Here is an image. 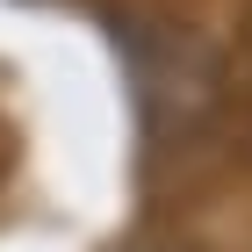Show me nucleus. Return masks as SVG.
<instances>
[{
	"instance_id": "obj_1",
	"label": "nucleus",
	"mask_w": 252,
	"mask_h": 252,
	"mask_svg": "<svg viewBox=\"0 0 252 252\" xmlns=\"http://www.w3.org/2000/svg\"><path fill=\"white\" fill-rule=\"evenodd\" d=\"M209 108H216V51L180 29H158L152 58H144V116L158 123V137H180Z\"/></svg>"
},
{
	"instance_id": "obj_2",
	"label": "nucleus",
	"mask_w": 252,
	"mask_h": 252,
	"mask_svg": "<svg viewBox=\"0 0 252 252\" xmlns=\"http://www.w3.org/2000/svg\"><path fill=\"white\" fill-rule=\"evenodd\" d=\"M108 252H194V245H180V238H123Z\"/></svg>"
},
{
	"instance_id": "obj_3",
	"label": "nucleus",
	"mask_w": 252,
	"mask_h": 252,
	"mask_svg": "<svg viewBox=\"0 0 252 252\" xmlns=\"http://www.w3.org/2000/svg\"><path fill=\"white\" fill-rule=\"evenodd\" d=\"M7 166H15V137L0 130V173H7Z\"/></svg>"
}]
</instances>
